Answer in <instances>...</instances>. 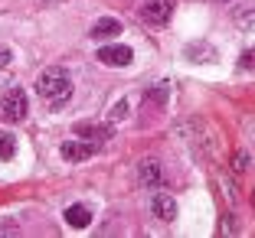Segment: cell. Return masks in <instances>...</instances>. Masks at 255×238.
<instances>
[{
    "label": "cell",
    "mask_w": 255,
    "mask_h": 238,
    "mask_svg": "<svg viewBox=\"0 0 255 238\" xmlns=\"http://www.w3.org/2000/svg\"><path fill=\"white\" fill-rule=\"evenodd\" d=\"M98 150L95 141H62V160H69V163H82V160H89L92 154Z\"/></svg>",
    "instance_id": "5b68a950"
},
{
    "label": "cell",
    "mask_w": 255,
    "mask_h": 238,
    "mask_svg": "<svg viewBox=\"0 0 255 238\" xmlns=\"http://www.w3.org/2000/svg\"><path fill=\"white\" fill-rule=\"evenodd\" d=\"M131 59H134L131 46L108 43V46H102V49H98V62H105V66H112V69H125V66H131Z\"/></svg>",
    "instance_id": "277c9868"
},
{
    "label": "cell",
    "mask_w": 255,
    "mask_h": 238,
    "mask_svg": "<svg viewBox=\"0 0 255 238\" xmlns=\"http://www.w3.org/2000/svg\"><path fill=\"white\" fill-rule=\"evenodd\" d=\"M137 179H141V186L154 189L160 186V179H164V166H160V160H141V166H137Z\"/></svg>",
    "instance_id": "52a82bcc"
},
{
    "label": "cell",
    "mask_w": 255,
    "mask_h": 238,
    "mask_svg": "<svg viewBox=\"0 0 255 238\" xmlns=\"http://www.w3.org/2000/svg\"><path fill=\"white\" fill-rule=\"evenodd\" d=\"M242 69H255V49L242 56Z\"/></svg>",
    "instance_id": "ffe728a7"
},
{
    "label": "cell",
    "mask_w": 255,
    "mask_h": 238,
    "mask_svg": "<svg viewBox=\"0 0 255 238\" xmlns=\"http://www.w3.org/2000/svg\"><path fill=\"white\" fill-rule=\"evenodd\" d=\"M16 222H10V219H0V235H16Z\"/></svg>",
    "instance_id": "ac0fdd59"
},
{
    "label": "cell",
    "mask_w": 255,
    "mask_h": 238,
    "mask_svg": "<svg viewBox=\"0 0 255 238\" xmlns=\"http://www.w3.org/2000/svg\"><path fill=\"white\" fill-rule=\"evenodd\" d=\"M233 20L239 23V30H249V33H252V30H255V0H252V3H246V7L236 10Z\"/></svg>",
    "instance_id": "7c38bea8"
},
{
    "label": "cell",
    "mask_w": 255,
    "mask_h": 238,
    "mask_svg": "<svg viewBox=\"0 0 255 238\" xmlns=\"http://www.w3.org/2000/svg\"><path fill=\"white\" fill-rule=\"evenodd\" d=\"M36 3H56V0H36Z\"/></svg>",
    "instance_id": "44dd1931"
},
{
    "label": "cell",
    "mask_w": 255,
    "mask_h": 238,
    "mask_svg": "<svg viewBox=\"0 0 255 238\" xmlns=\"http://www.w3.org/2000/svg\"><path fill=\"white\" fill-rule=\"evenodd\" d=\"M75 137L82 141H108L112 137V124H75Z\"/></svg>",
    "instance_id": "30bf717a"
},
{
    "label": "cell",
    "mask_w": 255,
    "mask_h": 238,
    "mask_svg": "<svg viewBox=\"0 0 255 238\" xmlns=\"http://www.w3.org/2000/svg\"><path fill=\"white\" fill-rule=\"evenodd\" d=\"M128 118V101H118L112 108V121H125Z\"/></svg>",
    "instance_id": "e0dca14e"
},
{
    "label": "cell",
    "mask_w": 255,
    "mask_h": 238,
    "mask_svg": "<svg viewBox=\"0 0 255 238\" xmlns=\"http://www.w3.org/2000/svg\"><path fill=\"white\" fill-rule=\"evenodd\" d=\"M36 95L43 98L46 104H53V108H59V104H66L69 98H72V79H69L66 69H46L43 75L36 79Z\"/></svg>",
    "instance_id": "6da1fadb"
},
{
    "label": "cell",
    "mask_w": 255,
    "mask_h": 238,
    "mask_svg": "<svg viewBox=\"0 0 255 238\" xmlns=\"http://www.w3.org/2000/svg\"><path fill=\"white\" fill-rule=\"evenodd\" d=\"M219 3H229V0H219Z\"/></svg>",
    "instance_id": "7402d4cb"
},
{
    "label": "cell",
    "mask_w": 255,
    "mask_h": 238,
    "mask_svg": "<svg viewBox=\"0 0 255 238\" xmlns=\"http://www.w3.org/2000/svg\"><path fill=\"white\" fill-rule=\"evenodd\" d=\"M173 16V0H147L141 7V20L147 26H164Z\"/></svg>",
    "instance_id": "3957f363"
},
{
    "label": "cell",
    "mask_w": 255,
    "mask_h": 238,
    "mask_svg": "<svg viewBox=\"0 0 255 238\" xmlns=\"http://www.w3.org/2000/svg\"><path fill=\"white\" fill-rule=\"evenodd\" d=\"M89 36L95 39V43H112L115 36H121V20H115V16H102V20L92 23Z\"/></svg>",
    "instance_id": "8992f818"
},
{
    "label": "cell",
    "mask_w": 255,
    "mask_h": 238,
    "mask_svg": "<svg viewBox=\"0 0 255 238\" xmlns=\"http://www.w3.org/2000/svg\"><path fill=\"white\" fill-rule=\"evenodd\" d=\"M252 202H255V196H252Z\"/></svg>",
    "instance_id": "603a6c76"
},
{
    "label": "cell",
    "mask_w": 255,
    "mask_h": 238,
    "mask_svg": "<svg viewBox=\"0 0 255 238\" xmlns=\"http://www.w3.org/2000/svg\"><path fill=\"white\" fill-rule=\"evenodd\" d=\"M66 222L72 225V229H85V225L92 222V209L89 206H69L66 209Z\"/></svg>",
    "instance_id": "8fae6325"
},
{
    "label": "cell",
    "mask_w": 255,
    "mask_h": 238,
    "mask_svg": "<svg viewBox=\"0 0 255 238\" xmlns=\"http://www.w3.org/2000/svg\"><path fill=\"white\" fill-rule=\"evenodd\" d=\"M10 59H13V56H10V49H7V46H0V69L10 66Z\"/></svg>",
    "instance_id": "d6986e66"
},
{
    "label": "cell",
    "mask_w": 255,
    "mask_h": 238,
    "mask_svg": "<svg viewBox=\"0 0 255 238\" xmlns=\"http://www.w3.org/2000/svg\"><path fill=\"white\" fill-rule=\"evenodd\" d=\"M0 114L7 121H23L26 114H30V101H26V91L23 88H10L7 95H3V101H0Z\"/></svg>",
    "instance_id": "7a4b0ae2"
},
{
    "label": "cell",
    "mask_w": 255,
    "mask_h": 238,
    "mask_svg": "<svg viewBox=\"0 0 255 238\" xmlns=\"http://www.w3.org/2000/svg\"><path fill=\"white\" fill-rule=\"evenodd\" d=\"M150 212H154L160 222H173V219H177V202H173V196H167V193H154Z\"/></svg>",
    "instance_id": "ba28073f"
},
{
    "label": "cell",
    "mask_w": 255,
    "mask_h": 238,
    "mask_svg": "<svg viewBox=\"0 0 255 238\" xmlns=\"http://www.w3.org/2000/svg\"><path fill=\"white\" fill-rule=\"evenodd\" d=\"M223 235H239V222H236L229 212L223 216Z\"/></svg>",
    "instance_id": "5bb4252c"
},
{
    "label": "cell",
    "mask_w": 255,
    "mask_h": 238,
    "mask_svg": "<svg viewBox=\"0 0 255 238\" xmlns=\"http://www.w3.org/2000/svg\"><path fill=\"white\" fill-rule=\"evenodd\" d=\"M233 170L236 173H246L249 170V154H236L233 157Z\"/></svg>",
    "instance_id": "2e32d148"
},
{
    "label": "cell",
    "mask_w": 255,
    "mask_h": 238,
    "mask_svg": "<svg viewBox=\"0 0 255 238\" xmlns=\"http://www.w3.org/2000/svg\"><path fill=\"white\" fill-rule=\"evenodd\" d=\"M16 154V137L13 134H0V160H10Z\"/></svg>",
    "instance_id": "4fadbf2b"
},
{
    "label": "cell",
    "mask_w": 255,
    "mask_h": 238,
    "mask_svg": "<svg viewBox=\"0 0 255 238\" xmlns=\"http://www.w3.org/2000/svg\"><path fill=\"white\" fill-rule=\"evenodd\" d=\"M183 56H187L190 62H196V66H206V62H216V49H213L210 43H190L187 49H183Z\"/></svg>",
    "instance_id": "9c48e42d"
},
{
    "label": "cell",
    "mask_w": 255,
    "mask_h": 238,
    "mask_svg": "<svg viewBox=\"0 0 255 238\" xmlns=\"http://www.w3.org/2000/svg\"><path fill=\"white\" fill-rule=\"evenodd\" d=\"M219 186H223L226 199H229V202H236V186H233V179H229V176H219Z\"/></svg>",
    "instance_id": "9a60e30c"
}]
</instances>
